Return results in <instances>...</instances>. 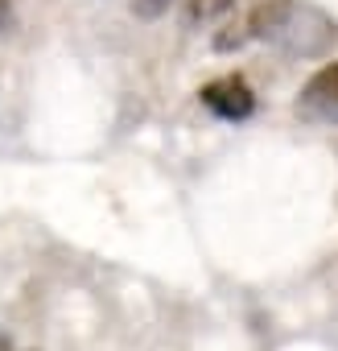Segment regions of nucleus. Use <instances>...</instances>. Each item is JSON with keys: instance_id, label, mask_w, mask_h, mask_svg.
I'll use <instances>...</instances> for the list:
<instances>
[{"instance_id": "4", "label": "nucleus", "mask_w": 338, "mask_h": 351, "mask_svg": "<svg viewBox=\"0 0 338 351\" xmlns=\"http://www.w3.org/2000/svg\"><path fill=\"white\" fill-rule=\"evenodd\" d=\"M235 5H239V0H186V21H190V25H207V21H215V17L231 13Z\"/></svg>"}, {"instance_id": "2", "label": "nucleus", "mask_w": 338, "mask_h": 351, "mask_svg": "<svg viewBox=\"0 0 338 351\" xmlns=\"http://www.w3.org/2000/svg\"><path fill=\"white\" fill-rule=\"evenodd\" d=\"M297 116L305 124H338V62L322 66L297 95Z\"/></svg>"}, {"instance_id": "7", "label": "nucleus", "mask_w": 338, "mask_h": 351, "mask_svg": "<svg viewBox=\"0 0 338 351\" xmlns=\"http://www.w3.org/2000/svg\"><path fill=\"white\" fill-rule=\"evenodd\" d=\"M0 351H13V343H9V339H5V335H0Z\"/></svg>"}, {"instance_id": "3", "label": "nucleus", "mask_w": 338, "mask_h": 351, "mask_svg": "<svg viewBox=\"0 0 338 351\" xmlns=\"http://www.w3.org/2000/svg\"><path fill=\"white\" fill-rule=\"evenodd\" d=\"M198 99H203V108H211L219 120H248V116L256 112V91H252L248 79H239V75H223V79L207 83V87L198 91Z\"/></svg>"}, {"instance_id": "6", "label": "nucleus", "mask_w": 338, "mask_h": 351, "mask_svg": "<svg viewBox=\"0 0 338 351\" xmlns=\"http://www.w3.org/2000/svg\"><path fill=\"white\" fill-rule=\"evenodd\" d=\"M9 17V0H0V21H5Z\"/></svg>"}, {"instance_id": "5", "label": "nucleus", "mask_w": 338, "mask_h": 351, "mask_svg": "<svg viewBox=\"0 0 338 351\" xmlns=\"http://www.w3.org/2000/svg\"><path fill=\"white\" fill-rule=\"evenodd\" d=\"M132 5V13L140 17V21H157L161 13H169V5H174V0H128Z\"/></svg>"}, {"instance_id": "1", "label": "nucleus", "mask_w": 338, "mask_h": 351, "mask_svg": "<svg viewBox=\"0 0 338 351\" xmlns=\"http://www.w3.org/2000/svg\"><path fill=\"white\" fill-rule=\"evenodd\" d=\"M248 42H268L289 58H317L334 46V21L301 0H260L244 21Z\"/></svg>"}]
</instances>
